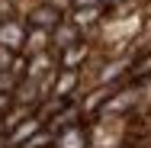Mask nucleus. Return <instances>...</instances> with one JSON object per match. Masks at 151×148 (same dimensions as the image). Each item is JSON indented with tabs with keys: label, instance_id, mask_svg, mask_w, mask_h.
Masks as SVG:
<instances>
[{
	"label": "nucleus",
	"instance_id": "nucleus-1",
	"mask_svg": "<svg viewBox=\"0 0 151 148\" xmlns=\"http://www.w3.org/2000/svg\"><path fill=\"white\" fill-rule=\"evenodd\" d=\"M61 145H68V148H81V132H71V135H68Z\"/></svg>",
	"mask_w": 151,
	"mask_h": 148
}]
</instances>
